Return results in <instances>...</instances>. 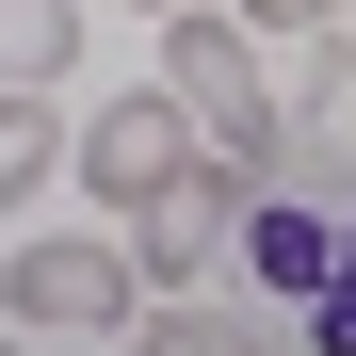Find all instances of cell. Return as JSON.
<instances>
[{"mask_svg":"<svg viewBox=\"0 0 356 356\" xmlns=\"http://www.w3.org/2000/svg\"><path fill=\"white\" fill-rule=\"evenodd\" d=\"M178 146H195V130H178V97L146 81V97H113V113H81V130H65V178H81L97 211H130V195H146Z\"/></svg>","mask_w":356,"mask_h":356,"instance_id":"5","label":"cell"},{"mask_svg":"<svg viewBox=\"0 0 356 356\" xmlns=\"http://www.w3.org/2000/svg\"><path fill=\"white\" fill-rule=\"evenodd\" d=\"M227 275L259 291V308H308V291L340 275V211H308V195H243V227H227Z\"/></svg>","mask_w":356,"mask_h":356,"instance_id":"4","label":"cell"},{"mask_svg":"<svg viewBox=\"0 0 356 356\" xmlns=\"http://www.w3.org/2000/svg\"><path fill=\"white\" fill-rule=\"evenodd\" d=\"M130 308H146V275L113 227H49V243L0 259V324H33V340H113Z\"/></svg>","mask_w":356,"mask_h":356,"instance_id":"3","label":"cell"},{"mask_svg":"<svg viewBox=\"0 0 356 356\" xmlns=\"http://www.w3.org/2000/svg\"><path fill=\"white\" fill-rule=\"evenodd\" d=\"M340 81H356V49H340V33H291V81H275V130H324V113H340Z\"/></svg>","mask_w":356,"mask_h":356,"instance_id":"9","label":"cell"},{"mask_svg":"<svg viewBox=\"0 0 356 356\" xmlns=\"http://www.w3.org/2000/svg\"><path fill=\"white\" fill-rule=\"evenodd\" d=\"M340 275H356V211H340Z\"/></svg>","mask_w":356,"mask_h":356,"instance_id":"13","label":"cell"},{"mask_svg":"<svg viewBox=\"0 0 356 356\" xmlns=\"http://www.w3.org/2000/svg\"><path fill=\"white\" fill-rule=\"evenodd\" d=\"M162 97H178V130H195L211 162H243V178H275V65H259V33L227 17V0H178L162 17Z\"/></svg>","mask_w":356,"mask_h":356,"instance_id":"1","label":"cell"},{"mask_svg":"<svg viewBox=\"0 0 356 356\" xmlns=\"http://www.w3.org/2000/svg\"><path fill=\"white\" fill-rule=\"evenodd\" d=\"M146 324H162L178 356H291V308H243L227 275H211V291H162Z\"/></svg>","mask_w":356,"mask_h":356,"instance_id":"6","label":"cell"},{"mask_svg":"<svg viewBox=\"0 0 356 356\" xmlns=\"http://www.w3.org/2000/svg\"><path fill=\"white\" fill-rule=\"evenodd\" d=\"M0 356H33V324H0Z\"/></svg>","mask_w":356,"mask_h":356,"instance_id":"12","label":"cell"},{"mask_svg":"<svg viewBox=\"0 0 356 356\" xmlns=\"http://www.w3.org/2000/svg\"><path fill=\"white\" fill-rule=\"evenodd\" d=\"M227 17H243V33H340L356 0H227Z\"/></svg>","mask_w":356,"mask_h":356,"instance_id":"10","label":"cell"},{"mask_svg":"<svg viewBox=\"0 0 356 356\" xmlns=\"http://www.w3.org/2000/svg\"><path fill=\"white\" fill-rule=\"evenodd\" d=\"M97 356H178V340H162V324H146V308H130V324H113V340H97Z\"/></svg>","mask_w":356,"mask_h":356,"instance_id":"11","label":"cell"},{"mask_svg":"<svg viewBox=\"0 0 356 356\" xmlns=\"http://www.w3.org/2000/svg\"><path fill=\"white\" fill-rule=\"evenodd\" d=\"M0 81L17 97H65L81 81V0H0Z\"/></svg>","mask_w":356,"mask_h":356,"instance_id":"7","label":"cell"},{"mask_svg":"<svg viewBox=\"0 0 356 356\" xmlns=\"http://www.w3.org/2000/svg\"><path fill=\"white\" fill-rule=\"evenodd\" d=\"M49 178H65V97H17L0 81V227H17Z\"/></svg>","mask_w":356,"mask_h":356,"instance_id":"8","label":"cell"},{"mask_svg":"<svg viewBox=\"0 0 356 356\" xmlns=\"http://www.w3.org/2000/svg\"><path fill=\"white\" fill-rule=\"evenodd\" d=\"M243 195H259L243 162L178 146V162L146 178V195L113 211V243H130V275H146V291H211V275H227V227H243Z\"/></svg>","mask_w":356,"mask_h":356,"instance_id":"2","label":"cell"},{"mask_svg":"<svg viewBox=\"0 0 356 356\" xmlns=\"http://www.w3.org/2000/svg\"><path fill=\"white\" fill-rule=\"evenodd\" d=\"M130 17H178V0H130Z\"/></svg>","mask_w":356,"mask_h":356,"instance_id":"14","label":"cell"}]
</instances>
